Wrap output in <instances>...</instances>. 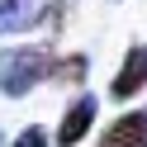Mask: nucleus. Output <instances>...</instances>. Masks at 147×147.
Wrapping results in <instances>:
<instances>
[{"label":"nucleus","mask_w":147,"mask_h":147,"mask_svg":"<svg viewBox=\"0 0 147 147\" xmlns=\"http://www.w3.org/2000/svg\"><path fill=\"white\" fill-rule=\"evenodd\" d=\"M48 52L43 48H10V52H0V95H29L33 86H38L43 76H48Z\"/></svg>","instance_id":"obj_1"},{"label":"nucleus","mask_w":147,"mask_h":147,"mask_svg":"<svg viewBox=\"0 0 147 147\" xmlns=\"http://www.w3.org/2000/svg\"><path fill=\"white\" fill-rule=\"evenodd\" d=\"M142 86H147V48L133 43L128 57H123V67H119V76H114V86H109V95L114 100H133Z\"/></svg>","instance_id":"obj_2"},{"label":"nucleus","mask_w":147,"mask_h":147,"mask_svg":"<svg viewBox=\"0 0 147 147\" xmlns=\"http://www.w3.org/2000/svg\"><path fill=\"white\" fill-rule=\"evenodd\" d=\"M100 147H147V105L114 119L105 128V138H100Z\"/></svg>","instance_id":"obj_3"},{"label":"nucleus","mask_w":147,"mask_h":147,"mask_svg":"<svg viewBox=\"0 0 147 147\" xmlns=\"http://www.w3.org/2000/svg\"><path fill=\"white\" fill-rule=\"evenodd\" d=\"M90 123H95V95H76V100H71V109L62 114L57 142H62V147H76L81 138L90 133Z\"/></svg>","instance_id":"obj_4"},{"label":"nucleus","mask_w":147,"mask_h":147,"mask_svg":"<svg viewBox=\"0 0 147 147\" xmlns=\"http://www.w3.org/2000/svg\"><path fill=\"white\" fill-rule=\"evenodd\" d=\"M43 19V0H0V33L29 29Z\"/></svg>","instance_id":"obj_5"},{"label":"nucleus","mask_w":147,"mask_h":147,"mask_svg":"<svg viewBox=\"0 0 147 147\" xmlns=\"http://www.w3.org/2000/svg\"><path fill=\"white\" fill-rule=\"evenodd\" d=\"M48 76L62 81V86H71V81L86 76V57H67V62H57V67H48Z\"/></svg>","instance_id":"obj_6"},{"label":"nucleus","mask_w":147,"mask_h":147,"mask_svg":"<svg viewBox=\"0 0 147 147\" xmlns=\"http://www.w3.org/2000/svg\"><path fill=\"white\" fill-rule=\"evenodd\" d=\"M14 147H48V138H43V128H24Z\"/></svg>","instance_id":"obj_7"},{"label":"nucleus","mask_w":147,"mask_h":147,"mask_svg":"<svg viewBox=\"0 0 147 147\" xmlns=\"http://www.w3.org/2000/svg\"><path fill=\"white\" fill-rule=\"evenodd\" d=\"M0 147H5V138H0Z\"/></svg>","instance_id":"obj_8"}]
</instances>
